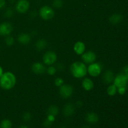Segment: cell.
<instances>
[{
  "instance_id": "1",
  "label": "cell",
  "mask_w": 128,
  "mask_h": 128,
  "mask_svg": "<svg viewBox=\"0 0 128 128\" xmlns=\"http://www.w3.org/2000/svg\"><path fill=\"white\" fill-rule=\"evenodd\" d=\"M16 79L13 73L6 72L0 77V87L4 90H10L15 86Z\"/></svg>"
},
{
  "instance_id": "2",
  "label": "cell",
  "mask_w": 128,
  "mask_h": 128,
  "mask_svg": "<svg viewBox=\"0 0 128 128\" xmlns=\"http://www.w3.org/2000/svg\"><path fill=\"white\" fill-rule=\"evenodd\" d=\"M70 70L72 76L76 78H83L84 76H86L88 72L86 65L83 62H79V61H76L72 63L70 68Z\"/></svg>"
},
{
  "instance_id": "3",
  "label": "cell",
  "mask_w": 128,
  "mask_h": 128,
  "mask_svg": "<svg viewBox=\"0 0 128 128\" xmlns=\"http://www.w3.org/2000/svg\"><path fill=\"white\" fill-rule=\"evenodd\" d=\"M40 15L44 20H50L54 16V11L52 8L48 6H44L40 10Z\"/></svg>"
},
{
  "instance_id": "4",
  "label": "cell",
  "mask_w": 128,
  "mask_h": 128,
  "mask_svg": "<svg viewBox=\"0 0 128 128\" xmlns=\"http://www.w3.org/2000/svg\"><path fill=\"white\" fill-rule=\"evenodd\" d=\"M87 70L88 73L91 76L96 77L101 74V71H102V66L98 62H96V63L93 62L89 65Z\"/></svg>"
},
{
  "instance_id": "5",
  "label": "cell",
  "mask_w": 128,
  "mask_h": 128,
  "mask_svg": "<svg viewBox=\"0 0 128 128\" xmlns=\"http://www.w3.org/2000/svg\"><path fill=\"white\" fill-rule=\"evenodd\" d=\"M60 93L62 98L67 99L71 97L73 93V88L69 84H62L60 86Z\"/></svg>"
},
{
  "instance_id": "6",
  "label": "cell",
  "mask_w": 128,
  "mask_h": 128,
  "mask_svg": "<svg viewBox=\"0 0 128 128\" xmlns=\"http://www.w3.org/2000/svg\"><path fill=\"white\" fill-rule=\"evenodd\" d=\"M113 82L114 84L117 87V88L122 87H127L128 78L124 75L120 73L114 78V80Z\"/></svg>"
},
{
  "instance_id": "7",
  "label": "cell",
  "mask_w": 128,
  "mask_h": 128,
  "mask_svg": "<svg viewBox=\"0 0 128 128\" xmlns=\"http://www.w3.org/2000/svg\"><path fill=\"white\" fill-rule=\"evenodd\" d=\"M44 63L47 65H52L57 60V56L56 53L52 51H48L44 54L42 57Z\"/></svg>"
},
{
  "instance_id": "8",
  "label": "cell",
  "mask_w": 128,
  "mask_h": 128,
  "mask_svg": "<svg viewBox=\"0 0 128 128\" xmlns=\"http://www.w3.org/2000/svg\"><path fill=\"white\" fill-rule=\"evenodd\" d=\"M13 27L10 22H2L0 24V35L1 36H9L12 32Z\"/></svg>"
},
{
  "instance_id": "9",
  "label": "cell",
  "mask_w": 128,
  "mask_h": 128,
  "mask_svg": "<svg viewBox=\"0 0 128 128\" xmlns=\"http://www.w3.org/2000/svg\"><path fill=\"white\" fill-rule=\"evenodd\" d=\"M30 8V2L27 0H19L16 4V10L20 13H24Z\"/></svg>"
},
{
  "instance_id": "10",
  "label": "cell",
  "mask_w": 128,
  "mask_h": 128,
  "mask_svg": "<svg viewBox=\"0 0 128 128\" xmlns=\"http://www.w3.org/2000/svg\"><path fill=\"white\" fill-rule=\"evenodd\" d=\"M82 61L86 64L93 63L96 60V55L92 51H88L86 52H84L81 56Z\"/></svg>"
},
{
  "instance_id": "11",
  "label": "cell",
  "mask_w": 128,
  "mask_h": 128,
  "mask_svg": "<svg viewBox=\"0 0 128 128\" xmlns=\"http://www.w3.org/2000/svg\"><path fill=\"white\" fill-rule=\"evenodd\" d=\"M114 74L111 70H107L104 72L102 76V81L106 84H110L112 83L114 80Z\"/></svg>"
},
{
  "instance_id": "12",
  "label": "cell",
  "mask_w": 128,
  "mask_h": 128,
  "mask_svg": "<svg viewBox=\"0 0 128 128\" xmlns=\"http://www.w3.org/2000/svg\"><path fill=\"white\" fill-rule=\"evenodd\" d=\"M31 70L36 74H42L46 71V68L41 62H35L32 65Z\"/></svg>"
},
{
  "instance_id": "13",
  "label": "cell",
  "mask_w": 128,
  "mask_h": 128,
  "mask_svg": "<svg viewBox=\"0 0 128 128\" xmlns=\"http://www.w3.org/2000/svg\"><path fill=\"white\" fill-rule=\"evenodd\" d=\"M122 18H123V17L121 14L114 13L112 14L110 16V18H109V21H110V23L112 24V25H117L122 21Z\"/></svg>"
},
{
  "instance_id": "14",
  "label": "cell",
  "mask_w": 128,
  "mask_h": 128,
  "mask_svg": "<svg viewBox=\"0 0 128 128\" xmlns=\"http://www.w3.org/2000/svg\"><path fill=\"white\" fill-rule=\"evenodd\" d=\"M75 111V107L72 103H68L63 108V114L66 116H71Z\"/></svg>"
},
{
  "instance_id": "15",
  "label": "cell",
  "mask_w": 128,
  "mask_h": 128,
  "mask_svg": "<svg viewBox=\"0 0 128 128\" xmlns=\"http://www.w3.org/2000/svg\"><path fill=\"white\" fill-rule=\"evenodd\" d=\"M74 51L77 54L81 55L85 51V44L81 41H78L74 45Z\"/></svg>"
},
{
  "instance_id": "16",
  "label": "cell",
  "mask_w": 128,
  "mask_h": 128,
  "mask_svg": "<svg viewBox=\"0 0 128 128\" xmlns=\"http://www.w3.org/2000/svg\"><path fill=\"white\" fill-rule=\"evenodd\" d=\"M86 120L89 123L95 124L99 121V117L95 112H88L86 116Z\"/></svg>"
},
{
  "instance_id": "17",
  "label": "cell",
  "mask_w": 128,
  "mask_h": 128,
  "mask_svg": "<svg viewBox=\"0 0 128 128\" xmlns=\"http://www.w3.org/2000/svg\"><path fill=\"white\" fill-rule=\"evenodd\" d=\"M18 40L22 44H28L31 41V36L27 33H21L18 37Z\"/></svg>"
},
{
  "instance_id": "18",
  "label": "cell",
  "mask_w": 128,
  "mask_h": 128,
  "mask_svg": "<svg viewBox=\"0 0 128 128\" xmlns=\"http://www.w3.org/2000/svg\"><path fill=\"white\" fill-rule=\"evenodd\" d=\"M82 88L86 91H91L94 88V83L89 78H85L82 80Z\"/></svg>"
},
{
  "instance_id": "19",
  "label": "cell",
  "mask_w": 128,
  "mask_h": 128,
  "mask_svg": "<svg viewBox=\"0 0 128 128\" xmlns=\"http://www.w3.org/2000/svg\"><path fill=\"white\" fill-rule=\"evenodd\" d=\"M47 45V41L45 40H44V39H41V40H38L36 42L35 46H36V48L38 50H39V51H42V50H44L46 48Z\"/></svg>"
},
{
  "instance_id": "20",
  "label": "cell",
  "mask_w": 128,
  "mask_h": 128,
  "mask_svg": "<svg viewBox=\"0 0 128 128\" xmlns=\"http://www.w3.org/2000/svg\"><path fill=\"white\" fill-rule=\"evenodd\" d=\"M59 113V108L55 105H52L48 110V115H52L56 116Z\"/></svg>"
},
{
  "instance_id": "21",
  "label": "cell",
  "mask_w": 128,
  "mask_h": 128,
  "mask_svg": "<svg viewBox=\"0 0 128 128\" xmlns=\"http://www.w3.org/2000/svg\"><path fill=\"white\" fill-rule=\"evenodd\" d=\"M118 91V88L114 84H111L107 89V93L109 96H113L116 94Z\"/></svg>"
},
{
  "instance_id": "22",
  "label": "cell",
  "mask_w": 128,
  "mask_h": 128,
  "mask_svg": "<svg viewBox=\"0 0 128 128\" xmlns=\"http://www.w3.org/2000/svg\"><path fill=\"white\" fill-rule=\"evenodd\" d=\"M0 128H12V122L10 120H2L0 124Z\"/></svg>"
},
{
  "instance_id": "23",
  "label": "cell",
  "mask_w": 128,
  "mask_h": 128,
  "mask_svg": "<svg viewBox=\"0 0 128 128\" xmlns=\"http://www.w3.org/2000/svg\"><path fill=\"white\" fill-rule=\"evenodd\" d=\"M52 6L56 8H60L63 6V1L62 0H53L52 1Z\"/></svg>"
},
{
  "instance_id": "24",
  "label": "cell",
  "mask_w": 128,
  "mask_h": 128,
  "mask_svg": "<svg viewBox=\"0 0 128 128\" xmlns=\"http://www.w3.org/2000/svg\"><path fill=\"white\" fill-rule=\"evenodd\" d=\"M5 42H6V44L8 46H12L14 44V38L12 36H8L5 39Z\"/></svg>"
},
{
  "instance_id": "25",
  "label": "cell",
  "mask_w": 128,
  "mask_h": 128,
  "mask_svg": "<svg viewBox=\"0 0 128 128\" xmlns=\"http://www.w3.org/2000/svg\"><path fill=\"white\" fill-rule=\"evenodd\" d=\"M32 118V116H31V113L28 112H26L22 114V120L24 121H30Z\"/></svg>"
},
{
  "instance_id": "26",
  "label": "cell",
  "mask_w": 128,
  "mask_h": 128,
  "mask_svg": "<svg viewBox=\"0 0 128 128\" xmlns=\"http://www.w3.org/2000/svg\"><path fill=\"white\" fill-rule=\"evenodd\" d=\"M14 14V12H13V10L11 8H9L6 10V11H5V13H4V16L7 18H11L13 16Z\"/></svg>"
},
{
  "instance_id": "27",
  "label": "cell",
  "mask_w": 128,
  "mask_h": 128,
  "mask_svg": "<svg viewBox=\"0 0 128 128\" xmlns=\"http://www.w3.org/2000/svg\"><path fill=\"white\" fill-rule=\"evenodd\" d=\"M54 83L56 86H58V87L60 86H60H61L64 84V81L61 78H56L55 80Z\"/></svg>"
},
{
  "instance_id": "28",
  "label": "cell",
  "mask_w": 128,
  "mask_h": 128,
  "mask_svg": "<svg viewBox=\"0 0 128 128\" xmlns=\"http://www.w3.org/2000/svg\"><path fill=\"white\" fill-rule=\"evenodd\" d=\"M47 72L48 74L50 75H54L56 72V69L54 66H50L48 68Z\"/></svg>"
},
{
  "instance_id": "29",
  "label": "cell",
  "mask_w": 128,
  "mask_h": 128,
  "mask_svg": "<svg viewBox=\"0 0 128 128\" xmlns=\"http://www.w3.org/2000/svg\"><path fill=\"white\" fill-rule=\"evenodd\" d=\"M52 122L50 121V120H48V119H46V120L43 121L42 126H43V127L45 128H49L51 127V125H52Z\"/></svg>"
},
{
  "instance_id": "30",
  "label": "cell",
  "mask_w": 128,
  "mask_h": 128,
  "mask_svg": "<svg viewBox=\"0 0 128 128\" xmlns=\"http://www.w3.org/2000/svg\"><path fill=\"white\" fill-rule=\"evenodd\" d=\"M121 73L122 74L124 75L125 76H126L128 78V64L126 65V66L122 68Z\"/></svg>"
},
{
  "instance_id": "31",
  "label": "cell",
  "mask_w": 128,
  "mask_h": 128,
  "mask_svg": "<svg viewBox=\"0 0 128 128\" xmlns=\"http://www.w3.org/2000/svg\"><path fill=\"white\" fill-rule=\"evenodd\" d=\"M118 92L120 94L123 95L124 94L125 92H126V87H122V88H118Z\"/></svg>"
},
{
  "instance_id": "32",
  "label": "cell",
  "mask_w": 128,
  "mask_h": 128,
  "mask_svg": "<svg viewBox=\"0 0 128 128\" xmlns=\"http://www.w3.org/2000/svg\"><path fill=\"white\" fill-rule=\"evenodd\" d=\"M5 4H6L5 0H0V10L3 8L5 6Z\"/></svg>"
},
{
  "instance_id": "33",
  "label": "cell",
  "mask_w": 128,
  "mask_h": 128,
  "mask_svg": "<svg viewBox=\"0 0 128 128\" xmlns=\"http://www.w3.org/2000/svg\"><path fill=\"white\" fill-rule=\"evenodd\" d=\"M47 119L48 120H50V121H51V122H53L55 120V116H52V115H48Z\"/></svg>"
},
{
  "instance_id": "34",
  "label": "cell",
  "mask_w": 128,
  "mask_h": 128,
  "mask_svg": "<svg viewBox=\"0 0 128 128\" xmlns=\"http://www.w3.org/2000/svg\"><path fill=\"white\" fill-rule=\"evenodd\" d=\"M2 74H3V71H2V68H1V66H0V77H1V76H2Z\"/></svg>"
},
{
  "instance_id": "35",
  "label": "cell",
  "mask_w": 128,
  "mask_h": 128,
  "mask_svg": "<svg viewBox=\"0 0 128 128\" xmlns=\"http://www.w3.org/2000/svg\"><path fill=\"white\" fill-rule=\"evenodd\" d=\"M19 128H28L27 126H21Z\"/></svg>"
},
{
  "instance_id": "36",
  "label": "cell",
  "mask_w": 128,
  "mask_h": 128,
  "mask_svg": "<svg viewBox=\"0 0 128 128\" xmlns=\"http://www.w3.org/2000/svg\"><path fill=\"white\" fill-rule=\"evenodd\" d=\"M81 128H90L88 126H82Z\"/></svg>"
},
{
  "instance_id": "37",
  "label": "cell",
  "mask_w": 128,
  "mask_h": 128,
  "mask_svg": "<svg viewBox=\"0 0 128 128\" xmlns=\"http://www.w3.org/2000/svg\"><path fill=\"white\" fill-rule=\"evenodd\" d=\"M59 128H66V127L65 126H61Z\"/></svg>"
},
{
  "instance_id": "38",
  "label": "cell",
  "mask_w": 128,
  "mask_h": 128,
  "mask_svg": "<svg viewBox=\"0 0 128 128\" xmlns=\"http://www.w3.org/2000/svg\"><path fill=\"white\" fill-rule=\"evenodd\" d=\"M11 2H14L15 1V0H9Z\"/></svg>"
}]
</instances>
